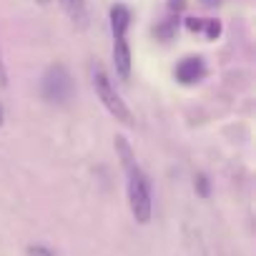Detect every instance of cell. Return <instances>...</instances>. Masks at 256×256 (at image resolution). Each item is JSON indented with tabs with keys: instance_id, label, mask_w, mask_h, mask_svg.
Returning a JSON list of instances; mask_svg holds the SVG:
<instances>
[{
	"instance_id": "1",
	"label": "cell",
	"mask_w": 256,
	"mask_h": 256,
	"mask_svg": "<svg viewBox=\"0 0 256 256\" xmlns=\"http://www.w3.org/2000/svg\"><path fill=\"white\" fill-rule=\"evenodd\" d=\"M128 186H126V194H128V208H131V216L136 218V224L146 226L154 216V196H151V181L148 176L144 174L141 166H134L128 168Z\"/></svg>"
},
{
	"instance_id": "2",
	"label": "cell",
	"mask_w": 256,
	"mask_h": 256,
	"mask_svg": "<svg viewBox=\"0 0 256 256\" xmlns=\"http://www.w3.org/2000/svg\"><path fill=\"white\" fill-rule=\"evenodd\" d=\"M93 88H96V96H98V100L103 103V108H106L118 123H123V126H134V123H136L131 108L126 106V100L120 98V93L116 90V86L110 83V78H108V73H106L103 66H96V68H93Z\"/></svg>"
},
{
	"instance_id": "3",
	"label": "cell",
	"mask_w": 256,
	"mask_h": 256,
	"mask_svg": "<svg viewBox=\"0 0 256 256\" xmlns=\"http://www.w3.org/2000/svg\"><path fill=\"white\" fill-rule=\"evenodd\" d=\"M40 96L48 103H66L73 96V78L66 66L56 63L46 70V76L40 80Z\"/></svg>"
},
{
	"instance_id": "4",
	"label": "cell",
	"mask_w": 256,
	"mask_h": 256,
	"mask_svg": "<svg viewBox=\"0 0 256 256\" xmlns=\"http://www.w3.org/2000/svg\"><path fill=\"white\" fill-rule=\"evenodd\" d=\"M174 76H176L178 83L194 86V83H198V80L206 78V63H204L201 56H188V58H184V60L176 66Z\"/></svg>"
},
{
	"instance_id": "5",
	"label": "cell",
	"mask_w": 256,
	"mask_h": 256,
	"mask_svg": "<svg viewBox=\"0 0 256 256\" xmlns=\"http://www.w3.org/2000/svg\"><path fill=\"white\" fill-rule=\"evenodd\" d=\"M113 68L120 80L131 78V48L126 38H113Z\"/></svg>"
},
{
	"instance_id": "6",
	"label": "cell",
	"mask_w": 256,
	"mask_h": 256,
	"mask_svg": "<svg viewBox=\"0 0 256 256\" xmlns=\"http://www.w3.org/2000/svg\"><path fill=\"white\" fill-rule=\"evenodd\" d=\"M128 26H131V10L126 6H113L110 8V33H113V38H126Z\"/></svg>"
},
{
	"instance_id": "7",
	"label": "cell",
	"mask_w": 256,
	"mask_h": 256,
	"mask_svg": "<svg viewBox=\"0 0 256 256\" xmlns=\"http://www.w3.org/2000/svg\"><path fill=\"white\" fill-rule=\"evenodd\" d=\"M113 146H116V154H118V158H120V164H123L126 171H128V168H134V166H138L136 154H134L131 144L126 141V136H116V138H113Z\"/></svg>"
},
{
	"instance_id": "8",
	"label": "cell",
	"mask_w": 256,
	"mask_h": 256,
	"mask_svg": "<svg viewBox=\"0 0 256 256\" xmlns=\"http://www.w3.org/2000/svg\"><path fill=\"white\" fill-rule=\"evenodd\" d=\"M178 23H181L178 16H171V18H166L164 23H158L156 30H154L156 38H161V40H171V38L176 36V30H178Z\"/></svg>"
},
{
	"instance_id": "9",
	"label": "cell",
	"mask_w": 256,
	"mask_h": 256,
	"mask_svg": "<svg viewBox=\"0 0 256 256\" xmlns=\"http://www.w3.org/2000/svg\"><path fill=\"white\" fill-rule=\"evenodd\" d=\"M60 3H63V8L68 10V16L73 20H83V16H86V0H60Z\"/></svg>"
},
{
	"instance_id": "10",
	"label": "cell",
	"mask_w": 256,
	"mask_h": 256,
	"mask_svg": "<svg viewBox=\"0 0 256 256\" xmlns=\"http://www.w3.org/2000/svg\"><path fill=\"white\" fill-rule=\"evenodd\" d=\"M208 40H216L221 33H224V26H221V20H216V18H206L204 20V30H201Z\"/></svg>"
},
{
	"instance_id": "11",
	"label": "cell",
	"mask_w": 256,
	"mask_h": 256,
	"mask_svg": "<svg viewBox=\"0 0 256 256\" xmlns=\"http://www.w3.org/2000/svg\"><path fill=\"white\" fill-rule=\"evenodd\" d=\"M194 188H196V194L204 196V198L211 194V184H208V178H206L204 174H196V176H194Z\"/></svg>"
},
{
	"instance_id": "12",
	"label": "cell",
	"mask_w": 256,
	"mask_h": 256,
	"mask_svg": "<svg viewBox=\"0 0 256 256\" xmlns=\"http://www.w3.org/2000/svg\"><path fill=\"white\" fill-rule=\"evenodd\" d=\"M26 254H28V256H56V251H53L50 246H43V244H30V246L26 248Z\"/></svg>"
},
{
	"instance_id": "13",
	"label": "cell",
	"mask_w": 256,
	"mask_h": 256,
	"mask_svg": "<svg viewBox=\"0 0 256 256\" xmlns=\"http://www.w3.org/2000/svg\"><path fill=\"white\" fill-rule=\"evenodd\" d=\"M184 26H186L191 33H201V30H204V20H201V18H186Z\"/></svg>"
},
{
	"instance_id": "14",
	"label": "cell",
	"mask_w": 256,
	"mask_h": 256,
	"mask_svg": "<svg viewBox=\"0 0 256 256\" xmlns=\"http://www.w3.org/2000/svg\"><path fill=\"white\" fill-rule=\"evenodd\" d=\"M166 6H168V10H171L174 16H178L181 10H186V6H188V0H168Z\"/></svg>"
},
{
	"instance_id": "15",
	"label": "cell",
	"mask_w": 256,
	"mask_h": 256,
	"mask_svg": "<svg viewBox=\"0 0 256 256\" xmlns=\"http://www.w3.org/2000/svg\"><path fill=\"white\" fill-rule=\"evenodd\" d=\"M0 88H8V70H6V60L0 53Z\"/></svg>"
},
{
	"instance_id": "16",
	"label": "cell",
	"mask_w": 256,
	"mask_h": 256,
	"mask_svg": "<svg viewBox=\"0 0 256 256\" xmlns=\"http://www.w3.org/2000/svg\"><path fill=\"white\" fill-rule=\"evenodd\" d=\"M221 3V0H201V6H206V8H216Z\"/></svg>"
},
{
	"instance_id": "17",
	"label": "cell",
	"mask_w": 256,
	"mask_h": 256,
	"mask_svg": "<svg viewBox=\"0 0 256 256\" xmlns=\"http://www.w3.org/2000/svg\"><path fill=\"white\" fill-rule=\"evenodd\" d=\"M6 123V110H3V106H0V126Z\"/></svg>"
},
{
	"instance_id": "18",
	"label": "cell",
	"mask_w": 256,
	"mask_h": 256,
	"mask_svg": "<svg viewBox=\"0 0 256 256\" xmlns=\"http://www.w3.org/2000/svg\"><path fill=\"white\" fill-rule=\"evenodd\" d=\"M38 3H40V6H48V3H50V0H38Z\"/></svg>"
}]
</instances>
